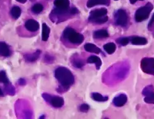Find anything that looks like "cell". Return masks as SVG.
Segmentation results:
<instances>
[{
  "mask_svg": "<svg viewBox=\"0 0 154 119\" xmlns=\"http://www.w3.org/2000/svg\"><path fill=\"white\" fill-rule=\"evenodd\" d=\"M55 77L63 87L69 88L75 82V78L72 73L63 67H58L55 70Z\"/></svg>",
  "mask_w": 154,
  "mask_h": 119,
  "instance_id": "obj_1",
  "label": "cell"
},
{
  "mask_svg": "<svg viewBox=\"0 0 154 119\" xmlns=\"http://www.w3.org/2000/svg\"><path fill=\"white\" fill-rule=\"evenodd\" d=\"M107 14V10L106 8L96 9L90 12L88 20L90 22L97 24L104 23L108 20Z\"/></svg>",
  "mask_w": 154,
  "mask_h": 119,
  "instance_id": "obj_2",
  "label": "cell"
},
{
  "mask_svg": "<svg viewBox=\"0 0 154 119\" xmlns=\"http://www.w3.org/2000/svg\"><path fill=\"white\" fill-rule=\"evenodd\" d=\"M63 36L73 44L80 45L82 43L84 40V36L81 33L76 32V31L72 28H67L64 30Z\"/></svg>",
  "mask_w": 154,
  "mask_h": 119,
  "instance_id": "obj_3",
  "label": "cell"
},
{
  "mask_svg": "<svg viewBox=\"0 0 154 119\" xmlns=\"http://www.w3.org/2000/svg\"><path fill=\"white\" fill-rule=\"evenodd\" d=\"M153 8L150 3H147L144 6L139 8L135 13V20L137 22H143L146 20Z\"/></svg>",
  "mask_w": 154,
  "mask_h": 119,
  "instance_id": "obj_4",
  "label": "cell"
},
{
  "mask_svg": "<svg viewBox=\"0 0 154 119\" xmlns=\"http://www.w3.org/2000/svg\"><path fill=\"white\" fill-rule=\"evenodd\" d=\"M115 23L121 27H125L128 22V17L126 12L123 9H119L115 14Z\"/></svg>",
  "mask_w": 154,
  "mask_h": 119,
  "instance_id": "obj_5",
  "label": "cell"
},
{
  "mask_svg": "<svg viewBox=\"0 0 154 119\" xmlns=\"http://www.w3.org/2000/svg\"><path fill=\"white\" fill-rule=\"evenodd\" d=\"M141 68L146 74L154 75V58H144L141 61Z\"/></svg>",
  "mask_w": 154,
  "mask_h": 119,
  "instance_id": "obj_6",
  "label": "cell"
},
{
  "mask_svg": "<svg viewBox=\"0 0 154 119\" xmlns=\"http://www.w3.org/2000/svg\"><path fill=\"white\" fill-rule=\"evenodd\" d=\"M43 96L46 101L50 102L51 104L54 108H60L63 106V105L64 104L63 99L62 97H59V96L51 97L50 95L48 94H44L43 95Z\"/></svg>",
  "mask_w": 154,
  "mask_h": 119,
  "instance_id": "obj_7",
  "label": "cell"
},
{
  "mask_svg": "<svg viewBox=\"0 0 154 119\" xmlns=\"http://www.w3.org/2000/svg\"><path fill=\"white\" fill-rule=\"evenodd\" d=\"M143 94L145 96L144 101L149 104H154V89L152 85H149L144 88Z\"/></svg>",
  "mask_w": 154,
  "mask_h": 119,
  "instance_id": "obj_8",
  "label": "cell"
},
{
  "mask_svg": "<svg viewBox=\"0 0 154 119\" xmlns=\"http://www.w3.org/2000/svg\"><path fill=\"white\" fill-rule=\"evenodd\" d=\"M56 9L60 11H68L70 6L69 0H55L54 3Z\"/></svg>",
  "mask_w": 154,
  "mask_h": 119,
  "instance_id": "obj_9",
  "label": "cell"
},
{
  "mask_svg": "<svg viewBox=\"0 0 154 119\" xmlns=\"http://www.w3.org/2000/svg\"><path fill=\"white\" fill-rule=\"evenodd\" d=\"M25 28L29 31L35 32L38 30L40 28V24L37 21L33 19H29L25 23Z\"/></svg>",
  "mask_w": 154,
  "mask_h": 119,
  "instance_id": "obj_10",
  "label": "cell"
},
{
  "mask_svg": "<svg viewBox=\"0 0 154 119\" xmlns=\"http://www.w3.org/2000/svg\"><path fill=\"white\" fill-rule=\"evenodd\" d=\"M128 98L126 95L125 94H120L119 95L115 97L113 100V102L115 105L117 107H122L127 102Z\"/></svg>",
  "mask_w": 154,
  "mask_h": 119,
  "instance_id": "obj_11",
  "label": "cell"
},
{
  "mask_svg": "<svg viewBox=\"0 0 154 119\" xmlns=\"http://www.w3.org/2000/svg\"><path fill=\"white\" fill-rule=\"evenodd\" d=\"M110 0H88L87 7L92 8L97 5H109Z\"/></svg>",
  "mask_w": 154,
  "mask_h": 119,
  "instance_id": "obj_12",
  "label": "cell"
},
{
  "mask_svg": "<svg viewBox=\"0 0 154 119\" xmlns=\"http://www.w3.org/2000/svg\"><path fill=\"white\" fill-rule=\"evenodd\" d=\"M10 55L11 50L9 46L4 42H0V56L7 57Z\"/></svg>",
  "mask_w": 154,
  "mask_h": 119,
  "instance_id": "obj_13",
  "label": "cell"
},
{
  "mask_svg": "<svg viewBox=\"0 0 154 119\" xmlns=\"http://www.w3.org/2000/svg\"><path fill=\"white\" fill-rule=\"evenodd\" d=\"M147 43L146 38L140 36H134L131 38V43L134 45H145Z\"/></svg>",
  "mask_w": 154,
  "mask_h": 119,
  "instance_id": "obj_14",
  "label": "cell"
},
{
  "mask_svg": "<svg viewBox=\"0 0 154 119\" xmlns=\"http://www.w3.org/2000/svg\"><path fill=\"white\" fill-rule=\"evenodd\" d=\"M85 49L86 51L89 52H94V53L99 54L100 52V49L92 43H86L85 45Z\"/></svg>",
  "mask_w": 154,
  "mask_h": 119,
  "instance_id": "obj_15",
  "label": "cell"
},
{
  "mask_svg": "<svg viewBox=\"0 0 154 119\" xmlns=\"http://www.w3.org/2000/svg\"><path fill=\"white\" fill-rule=\"evenodd\" d=\"M50 28L47 25L46 23H43L42 25V40L46 42L49 36Z\"/></svg>",
  "mask_w": 154,
  "mask_h": 119,
  "instance_id": "obj_16",
  "label": "cell"
},
{
  "mask_svg": "<svg viewBox=\"0 0 154 119\" xmlns=\"http://www.w3.org/2000/svg\"><path fill=\"white\" fill-rule=\"evenodd\" d=\"M87 62L89 63V64H96V68L97 70H99L100 67V66L102 65V61L100 60V59L96 56H90L89 58H88V60H87Z\"/></svg>",
  "mask_w": 154,
  "mask_h": 119,
  "instance_id": "obj_17",
  "label": "cell"
},
{
  "mask_svg": "<svg viewBox=\"0 0 154 119\" xmlns=\"http://www.w3.org/2000/svg\"><path fill=\"white\" fill-rule=\"evenodd\" d=\"M109 36V33L106 30H100L94 32L93 37L96 39H100L103 38H107Z\"/></svg>",
  "mask_w": 154,
  "mask_h": 119,
  "instance_id": "obj_18",
  "label": "cell"
},
{
  "mask_svg": "<svg viewBox=\"0 0 154 119\" xmlns=\"http://www.w3.org/2000/svg\"><path fill=\"white\" fill-rule=\"evenodd\" d=\"M41 51L39 50H37L35 53L31 54V55H27L25 56V59L29 61V62H33L38 59L40 55Z\"/></svg>",
  "mask_w": 154,
  "mask_h": 119,
  "instance_id": "obj_19",
  "label": "cell"
},
{
  "mask_svg": "<svg viewBox=\"0 0 154 119\" xmlns=\"http://www.w3.org/2000/svg\"><path fill=\"white\" fill-rule=\"evenodd\" d=\"M103 48L109 55H112L116 49V45L113 43H109L104 45Z\"/></svg>",
  "mask_w": 154,
  "mask_h": 119,
  "instance_id": "obj_20",
  "label": "cell"
},
{
  "mask_svg": "<svg viewBox=\"0 0 154 119\" xmlns=\"http://www.w3.org/2000/svg\"><path fill=\"white\" fill-rule=\"evenodd\" d=\"M11 14L14 19H17L21 15V9L18 6H14L11 11Z\"/></svg>",
  "mask_w": 154,
  "mask_h": 119,
  "instance_id": "obj_21",
  "label": "cell"
},
{
  "mask_svg": "<svg viewBox=\"0 0 154 119\" xmlns=\"http://www.w3.org/2000/svg\"><path fill=\"white\" fill-rule=\"evenodd\" d=\"M92 98L96 101L99 102H105L109 99L107 96H103L98 92H93L92 94Z\"/></svg>",
  "mask_w": 154,
  "mask_h": 119,
  "instance_id": "obj_22",
  "label": "cell"
},
{
  "mask_svg": "<svg viewBox=\"0 0 154 119\" xmlns=\"http://www.w3.org/2000/svg\"><path fill=\"white\" fill-rule=\"evenodd\" d=\"M43 10V6L41 4H36L32 8V11L35 14H40V13Z\"/></svg>",
  "mask_w": 154,
  "mask_h": 119,
  "instance_id": "obj_23",
  "label": "cell"
},
{
  "mask_svg": "<svg viewBox=\"0 0 154 119\" xmlns=\"http://www.w3.org/2000/svg\"><path fill=\"white\" fill-rule=\"evenodd\" d=\"M0 83H3L5 84H8L9 81L5 71H0Z\"/></svg>",
  "mask_w": 154,
  "mask_h": 119,
  "instance_id": "obj_24",
  "label": "cell"
},
{
  "mask_svg": "<svg viewBox=\"0 0 154 119\" xmlns=\"http://www.w3.org/2000/svg\"><path fill=\"white\" fill-rule=\"evenodd\" d=\"M130 39L126 37H124V38H119L118 40L117 41V43H119V44H120L122 46H126L129 43Z\"/></svg>",
  "mask_w": 154,
  "mask_h": 119,
  "instance_id": "obj_25",
  "label": "cell"
},
{
  "mask_svg": "<svg viewBox=\"0 0 154 119\" xmlns=\"http://www.w3.org/2000/svg\"><path fill=\"white\" fill-rule=\"evenodd\" d=\"M84 62L80 59H75L73 62V65L76 68H81L84 65Z\"/></svg>",
  "mask_w": 154,
  "mask_h": 119,
  "instance_id": "obj_26",
  "label": "cell"
},
{
  "mask_svg": "<svg viewBox=\"0 0 154 119\" xmlns=\"http://www.w3.org/2000/svg\"><path fill=\"white\" fill-rule=\"evenodd\" d=\"M89 109V106L87 104H83L80 105V111L82 112H87Z\"/></svg>",
  "mask_w": 154,
  "mask_h": 119,
  "instance_id": "obj_27",
  "label": "cell"
},
{
  "mask_svg": "<svg viewBox=\"0 0 154 119\" xmlns=\"http://www.w3.org/2000/svg\"><path fill=\"white\" fill-rule=\"evenodd\" d=\"M6 91L8 92L9 94H11V93H12V94H14V88L12 87V86H11L10 85V86H8V84H6Z\"/></svg>",
  "mask_w": 154,
  "mask_h": 119,
  "instance_id": "obj_28",
  "label": "cell"
},
{
  "mask_svg": "<svg viewBox=\"0 0 154 119\" xmlns=\"http://www.w3.org/2000/svg\"><path fill=\"white\" fill-rule=\"evenodd\" d=\"M70 14H72V15H73V14H77V13L79 12V11H78V9H77L76 8H72V9H70Z\"/></svg>",
  "mask_w": 154,
  "mask_h": 119,
  "instance_id": "obj_29",
  "label": "cell"
},
{
  "mask_svg": "<svg viewBox=\"0 0 154 119\" xmlns=\"http://www.w3.org/2000/svg\"><path fill=\"white\" fill-rule=\"evenodd\" d=\"M153 23H154V14H153V16H152V19H150V22H149L148 27H150L153 24Z\"/></svg>",
  "mask_w": 154,
  "mask_h": 119,
  "instance_id": "obj_30",
  "label": "cell"
},
{
  "mask_svg": "<svg viewBox=\"0 0 154 119\" xmlns=\"http://www.w3.org/2000/svg\"><path fill=\"white\" fill-rule=\"evenodd\" d=\"M16 1L20 3H26L27 0H16Z\"/></svg>",
  "mask_w": 154,
  "mask_h": 119,
  "instance_id": "obj_31",
  "label": "cell"
},
{
  "mask_svg": "<svg viewBox=\"0 0 154 119\" xmlns=\"http://www.w3.org/2000/svg\"><path fill=\"white\" fill-rule=\"evenodd\" d=\"M130 1L131 4H134L137 1H143V0H130Z\"/></svg>",
  "mask_w": 154,
  "mask_h": 119,
  "instance_id": "obj_32",
  "label": "cell"
},
{
  "mask_svg": "<svg viewBox=\"0 0 154 119\" xmlns=\"http://www.w3.org/2000/svg\"><path fill=\"white\" fill-rule=\"evenodd\" d=\"M3 95H4V94H3V92L2 91V89L0 88V96H3Z\"/></svg>",
  "mask_w": 154,
  "mask_h": 119,
  "instance_id": "obj_33",
  "label": "cell"
},
{
  "mask_svg": "<svg viewBox=\"0 0 154 119\" xmlns=\"http://www.w3.org/2000/svg\"><path fill=\"white\" fill-rule=\"evenodd\" d=\"M31 1H34V0H31Z\"/></svg>",
  "mask_w": 154,
  "mask_h": 119,
  "instance_id": "obj_34",
  "label": "cell"
},
{
  "mask_svg": "<svg viewBox=\"0 0 154 119\" xmlns=\"http://www.w3.org/2000/svg\"><path fill=\"white\" fill-rule=\"evenodd\" d=\"M116 1H117V0H116Z\"/></svg>",
  "mask_w": 154,
  "mask_h": 119,
  "instance_id": "obj_35",
  "label": "cell"
}]
</instances>
